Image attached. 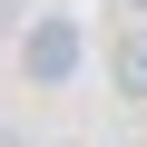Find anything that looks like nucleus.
<instances>
[{
	"instance_id": "7ed1b4c3",
	"label": "nucleus",
	"mask_w": 147,
	"mask_h": 147,
	"mask_svg": "<svg viewBox=\"0 0 147 147\" xmlns=\"http://www.w3.org/2000/svg\"><path fill=\"white\" fill-rule=\"evenodd\" d=\"M10 20H20V0H0V39H10Z\"/></svg>"
},
{
	"instance_id": "39448f33",
	"label": "nucleus",
	"mask_w": 147,
	"mask_h": 147,
	"mask_svg": "<svg viewBox=\"0 0 147 147\" xmlns=\"http://www.w3.org/2000/svg\"><path fill=\"white\" fill-rule=\"evenodd\" d=\"M0 147H30V137H0Z\"/></svg>"
},
{
	"instance_id": "f257e3e1",
	"label": "nucleus",
	"mask_w": 147,
	"mask_h": 147,
	"mask_svg": "<svg viewBox=\"0 0 147 147\" xmlns=\"http://www.w3.org/2000/svg\"><path fill=\"white\" fill-rule=\"evenodd\" d=\"M88 69V30H79V10H39L30 30H20V79L30 88H69Z\"/></svg>"
},
{
	"instance_id": "20e7f679",
	"label": "nucleus",
	"mask_w": 147,
	"mask_h": 147,
	"mask_svg": "<svg viewBox=\"0 0 147 147\" xmlns=\"http://www.w3.org/2000/svg\"><path fill=\"white\" fill-rule=\"evenodd\" d=\"M127 10H137V20H147V0H127Z\"/></svg>"
},
{
	"instance_id": "f03ea898",
	"label": "nucleus",
	"mask_w": 147,
	"mask_h": 147,
	"mask_svg": "<svg viewBox=\"0 0 147 147\" xmlns=\"http://www.w3.org/2000/svg\"><path fill=\"white\" fill-rule=\"evenodd\" d=\"M108 79H118V98H147V20L108 39Z\"/></svg>"
}]
</instances>
